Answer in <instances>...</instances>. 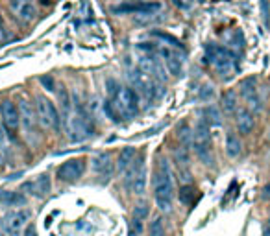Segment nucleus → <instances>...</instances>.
<instances>
[{
    "instance_id": "1",
    "label": "nucleus",
    "mask_w": 270,
    "mask_h": 236,
    "mask_svg": "<svg viewBox=\"0 0 270 236\" xmlns=\"http://www.w3.org/2000/svg\"><path fill=\"white\" fill-rule=\"evenodd\" d=\"M154 197L158 203L159 211L170 212L172 211V201H174V181H172V172L165 159L158 163V170L154 173Z\"/></svg>"
},
{
    "instance_id": "2",
    "label": "nucleus",
    "mask_w": 270,
    "mask_h": 236,
    "mask_svg": "<svg viewBox=\"0 0 270 236\" xmlns=\"http://www.w3.org/2000/svg\"><path fill=\"white\" fill-rule=\"evenodd\" d=\"M206 57L222 79H231L239 72L237 54L222 45H207Z\"/></svg>"
},
{
    "instance_id": "3",
    "label": "nucleus",
    "mask_w": 270,
    "mask_h": 236,
    "mask_svg": "<svg viewBox=\"0 0 270 236\" xmlns=\"http://www.w3.org/2000/svg\"><path fill=\"white\" fill-rule=\"evenodd\" d=\"M65 129L71 142H83L93 135V120L81 107H78L65 117Z\"/></svg>"
},
{
    "instance_id": "4",
    "label": "nucleus",
    "mask_w": 270,
    "mask_h": 236,
    "mask_svg": "<svg viewBox=\"0 0 270 236\" xmlns=\"http://www.w3.org/2000/svg\"><path fill=\"white\" fill-rule=\"evenodd\" d=\"M111 105L117 111L119 118L135 117L139 111V100L132 89L128 87H117V91H111Z\"/></svg>"
},
{
    "instance_id": "5",
    "label": "nucleus",
    "mask_w": 270,
    "mask_h": 236,
    "mask_svg": "<svg viewBox=\"0 0 270 236\" xmlns=\"http://www.w3.org/2000/svg\"><path fill=\"white\" fill-rule=\"evenodd\" d=\"M192 148L196 157L206 163V165H213V159H211V141H209V126H207L204 120H200L198 126L194 127V133H192Z\"/></svg>"
},
{
    "instance_id": "6",
    "label": "nucleus",
    "mask_w": 270,
    "mask_h": 236,
    "mask_svg": "<svg viewBox=\"0 0 270 236\" xmlns=\"http://www.w3.org/2000/svg\"><path fill=\"white\" fill-rule=\"evenodd\" d=\"M35 113H37L39 124L43 127L54 129V131L59 129L61 118H59V113H57L56 105L50 102L48 98H45V96H37V98H35Z\"/></svg>"
},
{
    "instance_id": "7",
    "label": "nucleus",
    "mask_w": 270,
    "mask_h": 236,
    "mask_svg": "<svg viewBox=\"0 0 270 236\" xmlns=\"http://www.w3.org/2000/svg\"><path fill=\"white\" fill-rule=\"evenodd\" d=\"M146 165H144V159H137V163L134 161V165L130 168V172H128L126 179V189L130 192H134V194H144V190H146Z\"/></svg>"
},
{
    "instance_id": "8",
    "label": "nucleus",
    "mask_w": 270,
    "mask_h": 236,
    "mask_svg": "<svg viewBox=\"0 0 270 236\" xmlns=\"http://www.w3.org/2000/svg\"><path fill=\"white\" fill-rule=\"evenodd\" d=\"M0 118H2V126L6 129V135L8 139L15 141L17 139V131H19V126H21V115H19V107H17L13 102H2L0 105Z\"/></svg>"
},
{
    "instance_id": "9",
    "label": "nucleus",
    "mask_w": 270,
    "mask_h": 236,
    "mask_svg": "<svg viewBox=\"0 0 270 236\" xmlns=\"http://www.w3.org/2000/svg\"><path fill=\"white\" fill-rule=\"evenodd\" d=\"M30 218H32V211H30V209H19V211L9 212L8 216L2 220L4 233L9 236H19L21 231L28 225Z\"/></svg>"
},
{
    "instance_id": "10",
    "label": "nucleus",
    "mask_w": 270,
    "mask_h": 236,
    "mask_svg": "<svg viewBox=\"0 0 270 236\" xmlns=\"http://www.w3.org/2000/svg\"><path fill=\"white\" fill-rule=\"evenodd\" d=\"M137 65H139V71L148 74L150 78H154L156 81H159V83L167 79L165 65L156 57V54H141L137 57Z\"/></svg>"
},
{
    "instance_id": "11",
    "label": "nucleus",
    "mask_w": 270,
    "mask_h": 236,
    "mask_svg": "<svg viewBox=\"0 0 270 236\" xmlns=\"http://www.w3.org/2000/svg\"><path fill=\"white\" fill-rule=\"evenodd\" d=\"M130 79H132V83H134L144 96H148V98H158L161 93H163V89H161V83L156 81L154 78H150L148 74H144L141 71H134L130 74Z\"/></svg>"
},
{
    "instance_id": "12",
    "label": "nucleus",
    "mask_w": 270,
    "mask_h": 236,
    "mask_svg": "<svg viewBox=\"0 0 270 236\" xmlns=\"http://www.w3.org/2000/svg\"><path fill=\"white\" fill-rule=\"evenodd\" d=\"M85 172V161L83 159H69L57 168V179L63 183H74Z\"/></svg>"
},
{
    "instance_id": "13",
    "label": "nucleus",
    "mask_w": 270,
    "mask_h": 236,
    "mask_svg": "<svg viewBox=\"0 0 270 236\" xmlns=\"http://www.w3.org/2000/svg\"><path fill=\"white\" fill-rule=\"evenodd\" d=\"M156 54L161 57L163 65L167 67V71L172 74V76H182V71H183V59L180 52L176 48H170V47H158V52Z\"/></svg>"
},
{
    "instance_id": "14",
    "label": "nucleus",
    "mask_w": 270,
    "mask_h": 236,
    "mask_svg": "<svg viewBox=\"0 0 270 236\" xmlns=\"http://www.w3.org/2000/svg\"><path fill=\"white\" fill-rule=\"evenodd\" d=\"M19 115H21V122H23L24 126V131L28 135L37 133L39 118H37L35 107H33L32 103L26 102V100H21V103H19Z\"/></svg>"
},
{
    "instance_id": "15",
    "label": "nucleus",
    "mask_w": 270,
    "mask_h": 236,
    "mask_svg": "<svg viewBox=\"0 0 270 236\" xmlns=\"http://www.w3.org/2000/svg\"><path fill=\"white\" fill-rule=\"evenodd\" d=\"M9 8L13 11V15L21 19L23 23H32L37 15V9L32 0H9Z\"/></svg>"
},
{
    "instance_id": "16",
    "label": "nucleus",
    "mask_w": 270,
    "mask_h": 236,
    "mask_svg": "<svg viewBox=\"0 0 270 236\" xmlns=\"http://www.w3.org/2000/svg\"><path fill=\"white\" fill-rule=\"evenodd\" d=\"M161 9L159 2H143V4H122V6H115L111 11L115 15H124V13H141V15H150L154 11Z\"/></svg>"
},
{
    "instance_id": "17",
    "label": "nucleus",
    "mask_w": 270,
    "mask_h": 236,
    "mask_svg": "<svg viewBox=\"0 0 270 236\" xmlns=\"http://www.w3.org/2000/svg\"><path fill=\"white\" fill-rule=\"evenodd\" d=\"M21 190H23V192H28V194H33V196L37 197L47 196L48 192H50V175H48V173H41L35 181L24 183Z\"/></svg>"
},
{
    "instance_id": "18",
    "label": "nucleus",
    "mask_w": 270,
    "mask_h": 236,
    "mask_svg": "<svg viewBox=\"0 0 270 236\" xmlns=\"http://www.w3.org/2000/svg\"><path fill=\"white\" fill-rule=\"evenodd\" d=\"M241 94L248 102V107L259 111L261 109V100L257 96V89H255V79L248 78L244 81H241Z\"/></svg>"
},
{
    "instance_id": "19",
    "label": "nucleus",
    "mask_w": 270,
    "mask_h": 236,
    "mask_svg": "<svg viewBox=\"0 0 270 236\" xmlns=\"http://www.w3.org/2000/svg\"><path fill=\"white\" fill-rule=\"evenodd\" d=\"M93 170H95V173H98L100 177H104L106 181L109 179L113 175V163H111V157L108 155V153H100V155H96L93 161Z\"/></svg>"
},
{
    "instance_id": "20",
    "label": "nucleus",
    "mask_w": 270,
    "mask_h": 236,
    "mask_svg": "<svg viewBox=\"0 0 270 236\" xmlns=\"http://www.w3.org/2000/svg\"><path fill=\"white\" fill-rule=\"evenodd\" d=\"M235 122H237V129L241 135H250L254 131L255 127V118L254 115L246 109H241L237 113V118H235Z\"/></svg>"
},
{
    "instance_id": "21",
    "label": "nucleus",
    "mask_w": 270,
    "mask_h": 236,
    "mask_svg": "<svg viewBox=\"0 0 270 236\" xmlns=\"http://www.w3.org/2000/svg\"><path fill=\"white\" fill-rule=\"evenodd\" d=\"M0 203L6 207H23L26 205V196L13 190H0Z\"/></svg>"
},
{
    "instance_id": "22",
    "label": "nucleus",
    "mask_w": 270,
    "mask_h": 236,
    "mask_svg": "<svg viewBox=\"0 0 270 236\" xmlns=\"http://www.w3.org/2000/svg\"><path fill=\"white\" fill-rule=\"evenodd\" d=\"M135 157H137V151H135V148L126 146L124 150L120 151L119 159H117V170H119V172H126L128 168L134 165Z\"/></svg>"
},
{
    "instance_id": "23",
    "label": "nucleus",
    "mask_w": 270,
    "mask_h": 236,
    "mask_svg": "<svg viewBox=\"0 0 270 236\" xmlns=\"http://www.w3.org/2000/svg\"><path fill=\"white\" fill-rule=\"evenodd\" d=\"M243 150V144L239 141V137L235 133H228L226 135V153L230 157H239Z\"/></svg>"
},
{
    "instance_id": "24",
    "label": "nucleus",
    "mask_w": 270,
    "mask_h": 236,
    "mask_svg": "<svg viewBox=\"0 0 270 236\" xmlns=\"http://www.w3.org/2000/svg\"><path fill=\"white\" fill-rule=\"evenodd\" d=\"M220 107L224 109V113H235L237 111V94L235 91H226L220 98Z\"/></svg>"
},
{
    "instance_id": "25",
    "label": "nucleus",
    "mask_w": 270,
    "mask_h": 236,
    "mask_svg": "<svg viewBox=\"0 0 270 236\" xmlns=\"http://www.w3.org/2000/svg\"><path fill=\"white\" fill-rule=\"evenodd\" d=\"M152 35H154V37H158V39H161V41H165V43H167L170 48H176V50H183L182 41L178 39V37H174V35H170V33L161 32V30H154V32H152Z\"/></svg>"
},
{
    "instance_id": "26",
    "label": "nucleus",
    "mask_w": 270,
    "mask_h": 236,
    "mask_svg": "<svg viewBox=\"0 0 270 236\" xmlns=\"http://www.w3.org/2000/svg\"><path fill=\"white\" fill-rule=\"evenodd\" d=\"M204 117L206 118H202V120L206 122L207 126H218V124H220V113H218V109L213 107V105H209V107L204 109Z\"/></svg>"
},
{
    "instance_id": "27",
    "label": "nucleus",
    "mask_w": 270,
    "mask_h": 236,
    "mask_svg": "<svg viewBox=\"0 0 270 236\" xmlns=\"http://www.w3.org/2000/svg\"><path fill=\"white\" fill-rule=\"evenodd\" d=\"M194 194H196L194 187H191V185H185V187H182V189H180V192H178L180 203L192 205V203H194Z\"/></svg>"
},
{
    "instance_id": "28",
    "label": "nucleus",
    "mask_w": 270,
    "mask_h": 236,
    "mask_svg": "<svg viewBox=\"0 0 270 236\" xmlns=\"http://www.w3.org/2000/svg\"><path fill=\"white\" fill-rule=\"evenodd\" d=\"M174 161L178 166H187L189 165V150H187V146H178V148H174Z\"/></svg>"
},
{
    "instance_id": "29",
    "label": "nucleus",
    "mask_w": 270,
    "mask_h": 236,
    "mask_svg": "<svg viewBox=\"0 0 270 236\" xmlns=\"http://www.w3.org/2000/svg\"><path fill=\"white\" fill-rule=\"evenodd\" d=\"M148 214H150V209H148V203L146 201H141L139 205H135L134 209V218H137V220H146L148 218Z\"/></svg>"
},
{
    "instance_id": "30",
    "label": "nucleus",
    "mask_w": 270,
    "mask_h": 236,
    "mask_svg": "<svg viewBox=\"0 0 270 236\" xmlns=\"http://www.w3.org/2000/svg\"><path fill=\"white\" fill-rule=\"evenodd\" d=\"M176 137H178V141H180L182 146H187L189 142H192V133H191V129H189V126L180 127L178 133H176Z\"/></svg>"
},
{
    "instance_id": "31",
    "label": "nucleus",
    "mask_w": 270,
    "mask_h": 236,
    "mask_svg": "<svg viewBox=\"0 0 270 236\" xmlns=\"http://www.w3.org/2000/svg\"><path fill=\"white\" fill-rule=\"evenodd\" d=\"M150 236H167L161 218H156V220L150 223Z\"/></svg>"
},
{
    "instance_id": "32",
    "label": "nucleus",
    "mask_w": 270,
    "mask_h": 236,
    "mask_svg": "<svg viewBox=\"0 0 270 236\" xmlns=\"http://www.w3.org/2000/svg\"><path fill=\"white\" fill-rule=\"evenodd\" d=\"M6 163H8V148L6 144L0 142V166H6Z\"/></svg>"
},
{
    "instance_id": "33",
    "label": "nucleus",
    "mask_w": 270,
    "mask_h": 236,
    "mask_svg": "<svg viewBox=\"0 0 270 236\" xmlns=\"http://www.w3.org/2000/svg\"><path fill=\"white\" fill-rule=\"evenodd\" d=\"M41 83L47 87V91H56V87H54V79L50 78V76H43V78H41Z\"/></svg>"
},
{
    "instance_id": "34",
    "label": "nucleus",
    "mask_w": 270,
    "mask_h": 236,
    "mask_svg": "<svg viewBox=\"0 0 270 236\" xmlns=\"http://www.w3.org/2000/svg\"><path fill=\"white\" fill-rule=\"evenodd\" d=\"M132 231H134L135 235H141V233H143V221L134 218V221H132Z\"/></svg>"
},
{
    "instance_id": "35",
    "label": "nucleus",
    "mask_w": 270,
    "mask_h": 236,
    "mask_svg": "<svg viewBox=\"0 0 270 236\" xmlns=\"http://www.w3.org/2000/svg\"><path fill=\"white\" fill-rule=\"evenodd\" d=\"M261 197L263 199H270V181L263 187V190H261Z\"/></svg>"
},
{
    "instance_id": "36",
    "label": "nucleus",
    "mask_w": 270,
    "mask_h": 236,
    "mask_svg": "<svg viewBox=\"0 0 270 236\" xmlns=\"http://www.w3.org/2000/svg\"><path fill=\"white\" fill-rule=\"evenodd\" d=\"M194 0H174L176 6H180V8H189Z\"/></svg>"
},
{
    "instance_id": "37",
    "label": "nucleus",
    "mask_w": 270,
    "mask_h": 236,
    "mask_svg": "<svg viewBox=\"0 0 270 236\" xmlns=\"http://www.w3.org/2000/svg\"><path fill=\"white\" fill-rule=\"evenodd\" d=\"M24 236H37L35 227H33V225H26V229H24Z\"/></svg>"
},
{
    "instance_id": "38",
    "label": "nucleus",
    "mask_w": 270,
    "mask_h": 236,
    "mask_svg": "<svg viewBox=\"0 0 270 236\" xmlns=\"http://www.w3.org/2000/svg\"><path fill=\"white\" fill-rule=\"evenodd\" d=\"M6 141H8V135H6V129L2 126V120H0V142L6 144Z\"/></svg>"
},
{
    "instance_id": "39",
    "label": "nucleus",
    "mask_w": 270,
    "mask_h": 236,
    "mask_svg": "<svg viewBox=\"0 0 270 236\" xmlns=\"http://www.w3.org/2000/svg\"><path fill=\"white\" fill-rule=\"evenodd\" d=\"M263 236H270V220H269V223H267V229H265Z\"/></svg>"
},
{
    "instance_id": "40",
    "label": "nucleus",
    "mask_w": 270,
    "mask_h": 236,
    "mask_svg": "<svg viewBox=\"0 0 270 236\" xmlns=\"http://www.w3.org/2000/svg\"><path fill=\"white\" fill-rule=\"evenodd\" d=\"M0 236H6V235H4V231H2V229H0Z\"/></svg>"
},
{
    "instance_id": "41",
    "label": "nucleus",
    "mask_w": 270,
    "mask_h": 236,
    "mask_svg": "<svg viewBox=\"0 0 270 236\" xmlns=\"http://www.w3.org/2000/svg\"><path fill=\"white\" fill-rule=\"evenodd\" d=\"M41 2H43V4H47V2H50V0H41Z\"/></svg>"
}]
</instances>
